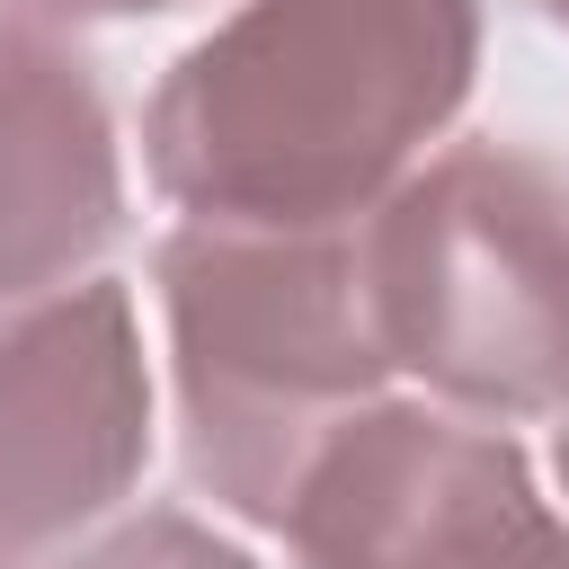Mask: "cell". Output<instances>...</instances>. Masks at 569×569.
Listing matches in <instances>:
<instances>
[{
  "mask_svg": "<svg viewBox=\"0 0 569 569\" xmlns=\"http://www.w3.org/2000/svg\"><path fill=\"white\" fill-rule=\"evenodd\" d=\"M53 18H160V9H187V0H44Z\"/></svg>",
  "mask_w": 569,
  "mask_h": 569,
  "instance_id": "8",
  "label": "cell"
},
{
  "mask_svg": "<svg viewBox=\"0 0 569 569\" xmlns=\"http://www.w3.org/2000/svg\"><path fill=\"white\" fill-rule=\"evenodd\" d=\"M151 462V373L116 276L0 311V569H53Z\"/></svg>",
  "mask_w": 569,
  "mask_h": 569,
  "instance_id": "5",
  "label": "cell"
},
{
  "mask_svg": "<svg viewBox=\"0 0 569 569\" xmlns=\"http://www.w3.org/2000/svg\"><path fill=\"white\" fill-rule=\"evenodd\" d=\"M551 462H560V489H569V427H560V445H551Z\"/></svg>",
  "mask_w": 569,
  "mask_h": 569,
  "instance_id": "10",
  "label": "cell"
},
{
  "mask_svg": "<svg viewBox=\"0 0 569 569\" xmlns=\"http://www.w3.org/2000/svg\"><path fill=\"white\" fill-rule=\"evenodd\" d=\"M480 0H240L151 107L142 169L196 222H365L462 116Z\"/></svg>",
  "mask_w": 569,
  "mask_h": 569,
  "instance_id": "1",
  "label": "cell"
},
{
  "mask_svg": "<svg viewBox=\"0 0 569 569\" xmlns=\"http://www.w3.org/2000/svg\"><path fill=\"white\" fill-rule=\"evenodd\" d=\"M533 9H542V18H551V27L569 36V0H533Z\"/></svg>",
  "mask_w": 569,
  "mask_h": 569,
  "instance_id": "9",
  "label": "cell"
},
{
  "mask_svg": "<svg viewBox=\"0 0 569 569\" xmlns=\"http://www.w3.org/2000/svg\"><path fill=\"white\" fill-rule=\"evenodd\" d=\"M151 276L169 311L187 480L240 525L284 533L311 453L400 373L365 276V222H178L151 249Z\"/></svg>",
  "mask_w": 569,
  "mask_h": 569,
  "instance_id": "2",
  "label": "cell"
},
{
  "mask_svg": "<svg viewBox=\"0 0 569 569\" xmlns=\"http://www.w3.org/2000/svg\"><path fill=\"white\" fill-rule=\"evenodd\" d=\"M293 569H569V516L533 489L507 427L373 400L284 507Z\"/></svg>",
  "mask_w": 569,
  "mask_h": 569,
  "instance_id": "4",
  "label": "cell"
},
{
  "mask_svg": "<svg viewBox=\"0 0 569 569\" xmlns=\"http://www.w3.org/2000/svg\"><path fill=\"white\" fill-rule=\"evenodd\" d=\"M124 231V160L98 62L44 0H0V311L98 276Z\"/></svg>",
  "mask_w": 569,
  "mask_h": 569,
  "instance_id": "6",
  "label": "cell"
},
{
  "mask_svg": "<svg viewBox=\"0 0 569 569\" xmlns=\"http://www.w3.org/2000/svg\"><path fill=\"white\" fill-rule=\"evenodd\" d=\"M382 347L471 418L569 409V160L453 142L365 213Z\"/></svg>",
  "mask_w": 569,
  "mask_h": 569,
  "instance_id": "3",
  "label": "cell"
},
{
  "mask_svg": "<svg viewBox=\"0 0 569 569\" xmlns=\"http://www.w3.org/2000/svg\"><path fill=\"white\" fill-rule=\"evenodd\" d=\"M53 569H258L240 542H222L213 525H196L187 507H142L124 525H107L98 542L62 551Z\"/></svg>",
  "mask_w": 569,
  "mask_h": 569,
  "instance_id": "7",
  "label": "cell"
}]
</instances>
